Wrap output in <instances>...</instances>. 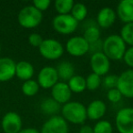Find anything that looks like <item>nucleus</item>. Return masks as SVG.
<instances>
[{"instance_id": "f257e3e1", "label": "nucleus", "mask_w": 133, "mask_h": 133, "mask_svg": "<svg viewBox=\"0 0 133 133\" xmlns=\"http://www.w3.org/2000/svg\"><path fill=\"white\" fill-rule=\"evenodd\" d=\"M126 50L127 45L119 35H109L103 41L102 52L109 60L118 61L122 59Z\"/></svg>"}, {"instance_id": "f03ea898", "label": "nucleus", "mask_w": 133, "mask_h": 133, "mask_svg": "<svg viewBox=\"0 0 133 133\" xmlns=\"http://www.w3.org/2000/svg\"><path fill=\"white\" fill-rule=\"evenodd\" d=\"M62 118L72 124H83L87 119V108L78 101H69L61 107Z\"/></svg>"}, {"instance_id": "7ed1b4c3", "label": "nucleus", "mask_w": 133, "mask_h": 133, "mask_svg": "<svg viewBox=\"0 0 133 133\" xmlns=\"http://www.w3.org/2000/svg\"><path fill=\"white\" fill-rule=\"evenodd\" d=\"M42 12L37 10L33 5L23 8L17 15L19 25L25 28H37L42 22Z\"/></svg>"}, {"instance_id": "20e7f679", "label": "nucleus", "mask_w": 133, "mask_h": 133, "mask_svg": "<svg viewBox=\"0 0 133 133\" xmlns=\"http://www.w3.org/2000/svg\"><path fill=\"white\" fill-rule=\"evenodd\" d=\"M38 49L40 55L48 60H57L64 54V46L58 40L54 38L44 39Z\"/></svg>"}, {"instance_id": "39448f33", "label": "nucleus", "mask_w": 133, "mask_h": 133, "mask_svg": "<svg viewBox=\"0 0 133 133\" xmlns=\"http://www.w3.org/2000/svg\"><path fill=\"white\" fill-rule=\"evenodd\" d=\"M53 28L59 34L69 35L74 33L78 26V22L70 15H57L52 20Z\"/></svg>"}, {"instance_id": "423d86ee", "label": "nucleus", "mask_w": 133, "mask_h": 133, "mask_svg": "<svg viewBox=\"0 0 133 133\" xmlns=\"http://www.w3.org/2000/svg\"><path fill=\"white\" fill-rule=\"evenodd\" d=\"M115 124L119 133H133V107L119 109L116 114Z\"/></svg>"}, {"instance_id": "0eeeda50", "label": "nucleus", "mask_w": 133, "mask_h": 133, "mask_svg": "<svg viewBox=\"0 0 133 133\" xmlns=\"http://www.w3.org/2000/svg\"><path fill=\"white\" fill-rule=\"evenodd\" d=\"M66 50L73 57H82L89 53V44L81 36L72 37L66 41Z\"/></svg>"}, {"instance_id": "6e6552de", "label": "nucleus", "mask_w": 133, "mask_h": 133, "mask_svg": "<svg viewBox=\"0 0 133 133\" xmlns=\"http://www.w3.org/2000/svg\"><path fill=\"white\" fill-rule=\"evenodd\" d=\"M89 64L92 73L99 77L106 76L110 69V60L104 55L103 52L91 55Z\"/></svg>"}, {"instance_id": "1a4fd4ad", "label": "nucleus", "mask_w": 133, "mask_h": 133, "mask_svg": "<svg viewBox=\"0 0 133 133\" xmlns=\"http://www.w3.org/2000/svg\"><path fill=\"white\" fill-rule=\"evenodd\" d=\"M58 75L54 66H46L40 69L37 75V83L39 87L45 89H52L58 82Z\"/></svg>"}, {"instance_id": "9d476101", "label": "nucleus", "mask_w": 133, "mask_h": 133, "mask_svg": "<svg viewBox=\"0 0 133 133\" xmlns=\"http://www.w3.org/2000/svg\"><path fill=\"white\" fill-rule=\"evenodd\" d=\"M40 133H69V124L59 115L52 116L43 124Z\"/></svg>"}, {"instance_id": "9b49d317", "label": "nucleus", "mask_w": 133, "mask_h": 133, "mask_svg": "<svg viewBox=\"0 0 133 133\" xmlns=\"http://www.w3.org/2000/svg\"><path fill=\"white\" fill-rule=\"evenodd\" d=\"M117 89L122 97L133 98V69H127L118 76Z\"/></svg>"}, {"instance_id": "f8f14e48", "label": "nucleus", "mask_w": 133, "mask_h": 133, "mask_svg": "<svg viewBox=\"0 0 133 133\" xmlns=\"http://www.w3.org/2000/svg\"><path fill=\"white\" fill-rule=\"evenodd\" d=\"M2 129L5 133H18L22 129V119L17 112L10 111L2 118Z\"/></svg>"}, {"instance_id": "ddd939ff", "label": "nucleus", "mask_w": 133, "mask_h": 133, "mask_svg": "<svg viewBox=\"0 0 133 133\" xmlns=\"http://www.w3.org/2000/svg\"><path fill=\"white\" fill-rule=\"evenodd\" d=\"M71 90L66 82L58 81L51 89V98L60 105H65L71 98Z\"/></svg>"}, {"instance_id": "4468645a", "label": "nucleus", "mask_w": 133, "mask_h": 133, "mask_svg": "<svg viewBox=\"0 0 133 133\" xmlns=\"http://www.w3.org/2000/svg\"><path fill=\"white\" fill-rule=\"evenodd\" d=\"M17 63L10 57H0V82H6L16 76Z\"/></svg>"}, {"instance_id": "2eb2a0df", "label": "nucleus", "mask_w": 133, "mask_h": 133, "mask_svg": "<svg viewBox=\"0 0 133 133\" xmlns=\"http://www.w3.org/2000/svg\"><path fill=\"white\" fill-rule=\"evenodd\" d=\"M87 118L90 120H100L107 111V106L101 99H95L88 105Z\"/></svg>"}, {"instance_id": "dca6fc26", "label": "nucleus", "mask_w": 133, "mask_h": 133, "mask_svg": "<svg viewBox=\"0 0 133 133\" xmlns=\"http://www.w3.org/2000/svg\"><path fill=\"white\" fill-rule=\"evenodd\" d=\"M118 17L124 23L133 22V0H121L117 6Z\"/></svg>"}, {"instance_id": "f3484780", "label": "nucleus", "mask_w": 133, "mask_h": 133, "mask_svg": "<svg viewBox=\"0 0 133 133\" xmlns=\"http://www.w3.org/2000/svg\"><path fill=\"white\" fill-rule=\"evenodd\" d=\"M117 17V14L111 8L106 6L103 8L98 11L97 15V25L98 28H110L115 23Z\"/></svg>"}, {"instance_id": "a211bd4d", "label": "nucleus", "mask_w": 133, "mask_h": 133, "mask_svg": "<svg viewBox=\"0 0 133 133\" xmlns=\"http://www.w3.org/2000/svg\"><path fill=\"white\" fill-rule=\"evenodd\" d=\"M82 37L89 44L96 42L100 39V30L97 25V22H95L94 20H88L85 23V29Z\"/></svg>"}, {"instance_id": "6ab92c4d", "label": "nucleus", "mask_w": 133, "mask_h": 133, "mask_svg": "<svg viewBox=\"0 0 133 133\" xmlns=\"http://www.w3.org/2000/svg\"><path fill=\"white\" fill-rule=\"evenodd\" d=\"M35 69L31 63L28 61H19L16 65V76L21 80L32 79V77L34 76Z\"/></svg>"}, {"instance_id": "aec40b11", "label": "nucleus", "mask_w": 133, "mask_h": 133, "mask_svg": "<svg viewBox=\"0 0 133 133\" xmlns=\"http://www.w3.org/2000/svg\"><path fill=\"white\" fill-rule=\"evenodd\" d=\"M57 69L58 78L61 79L63 82L69 81L71 78L75 75V68L72 63L69 61H62L57 65Z\"/></svg>"}, {"instance_id": "412c9836", "label": "nucleus", "mask_w": 133, "mask_h": 133, "mask_svg": "<svg viewBox=\"0 0 133 133\" xmlns=\"http://www.w3.org/2000/svg\"><path fill=\"white\" fill-rule=\"evenodd\" d=\"M40 109L44 114L50 115V116H56L57 113L61 110V105L57 103L56 100L52 98H46L41 102Z\"/></svg>"}, {"instance_id": "4be33fe9", "label": "nucleus", "mask_w": 133, "mask_h": 133, "mask_svg": "<svg viewBox=\"0 0 133 133\" xmlns=\"http://www.w3.org/2000/svg\"><path fill=\"white\" fill-rule=\"evenodd\" d=\"M71 92L81 93L87 89L86 88V78L80 75H74L69 81L66 82Z\"/></svg>"}, {"instance_id": "5701e85b", "label": "nucleus", "mask_w": 133, "mask_h": 133, "mask_svg": "<svg viewBox=\"0 0 133 133\" xmlns=\"http://www.w3.org/2000/svg\"><path fill=\"white\" fill-rule=\"evenodd\" d=\"M70 15L78 22L84 21L88 16V8L83 3H75L70 12Z\"/></svg>"}, {"instance_id": "b1692460", "label": "nucleus", "mask_w": 133, "mask_h": 133, "mask_svg": "<svg viewBox=\"0 0 133 133\" xmlns=\"http://www.w3.org/2000/svg\"><path fill=\"white\" fill-rule=\"evenodd\" d=\"M74 4L75 2L73 0H57L54 6L58 15H69L70 14Z\"/></svg>"}, {"instance_id": "393cba45", "label": "nucleus", "mask_w": 133, "mask_h": 133, "mask_svg": "<svg viewBox=\"0 0 133 133\" xmlns=\"http://www.w3.org/2000/svg\"><path fill=\"white\" fill-rule=\"evenodd\" d=\"M39 85L37 83V81L33 79H29L26 80V81H24L22 85V92L24 95L28 97H33L38 92L39 90Z\"/></svg>"}, {"instance_id": "a878e982", "label": "nucleus", "mask_w": 133, "mask_h": 133, "mask_svg": "<svg viewBox=\"0 0 133 133\" xmlns=\"http://www.w3.org/2000/svg\"><path fill=\"white\" fill-rule=\"evenodd\" d=\"M119 36L126 43V45L133 46V22L124 25L120 30Z\"/></svg>"}, {"instance_id": "bb28decb", "label": "nucleus", "mask_w": 133, "mask_h": 133, "mask_svg": "<svg viewBox=\"0 0 133 133\" xmlns=\"http://www.w3.org/2000/svg\"><path fill=\"white\" fill-rule=\"evenodd\" d=\"M101 81V77L98 76V75L94 74V73H90L86 78V88L89 90L94 91L100 87Z\"/></svg>"}, {"instance_id": "cd10ccee", "label": "nucleus", "mask_w": 133, "mask_h": 133, "mask_svg": "<svg viewBox=\"0 0 133 133\" xmlns=\"http://www.w3.org/2000/svg\"><path fill=\"white\" fill-rule=\"evenodd\" d=\"M94 133H113L112 124L106 119H100L93 127Z\"/></svg>"}, {"instance_id": "c85d7f7f", "label": "nucleus", "mask_w": 133, "mask_h": 133, "mask_svg": "<svg viewBox=\"0 0 133 133\" xmlns=\"http://www.w3.org/2000/svg\"><path fill=\"white\" fill-rule=\"evenodd\" d=\"M118 76H116V75H106L102 79L101 85L108 90L116 89L117 84H118Z\"/></svg>"}, {"instance_id": "c756f323", "label": "nucleus", "mask_w": 133, "mask_h": 133, "mask_svg": "<svg viewBox=\"0 0 133 133\" xmlns=\"http://www.w3.org/2000/svg\"><path fill=\"white\" fill-rule=\"evenodd\" d=\"M107 98H108V99H109V101L112 102V103H118L119 100H121L122 95L120 94V92L116 88V89H112L108 90Z\"/></svg>"}, {"instance_id": "7c9ffc66", "label": "nucleus", "mask_w": 133, "mask_h": 133, "mask_svg": "<svg viewBox=\"0 0 133 133\" xmlns=\"http://www.w3.org/2000/svg\"><path fill=\"white\" fill-rule=\"evenodd\" d=\"M43 40L44 39H43L42 36L38 33H32L28 37V42L34 48H39L40 45L42 44Z\"/></svg>"}, {"instance_id": "2f4dec72", "label": "nucleus", "mask_w": 133, "mask_h": 133, "mask_svg": "<svg viewBox=\"0 0 133 133\" xmlns=\"http://www.w3.org/2000/svg\"><path fill=\"white\" fill-rule=\"evenodd\" d=\"M50 5H51L50 0H34L33 1V6L40 12L48 9Z\"/></svg>"}, {"instance_id": "473e14b6", "label": "nucleus", "mask_w": 133, "mask_h": 133, "mask_svg": "<svg viewBox=\"0 0 133 133\" xmlns=\"http://www.w3.org/2000/svg\"><path fill=\"white\" fill-rule=\"evenodd\" d=\"M122 59L124 60L127 66H129L130 69H133V46L127 48Z\"/></svg>"}, {"instance_id": "72a5a7b5", "label": "nucleus", "mask_w": 133, "mask_h": 133, "mask_svg": "<svg viewBox=\"0 0 133 133\" xmlns=\"http://www.w3.org/2000/svg\"><path fill=\"white\" fill-rule=\"evenodd\" d=\"M102 46H103V41L101 39H98L96 42H93L89 44V53H91V55L98 52H102Z\"/></svg>"}, {"instance_id": "f704fd0d", "label": "nucleus", "mask_w": 133, "mask_h": 133, "mask_svg": "<svg viewBox=\"0 0 133 133\" xmlns=\"http://www.w3.org/2000/svg\"><path fill=\"white\" fill-rule=\"evenodd\" d=\"M79 133H94L93 128L89 125H83L79 129Z\"/></svg>"}, {"instance_id": "c9c22d12", "label": "nucleus", "mask_w": 133, "mask_h": 133, "mask_svg": "<svg viewBox=\"0 0 133 133\" xmlns=\"http://www.w3.org/2000/svg\"><path fill=\"white\" fill-rule=\"evenodd\" d=\"M18 133H40V131L34 128H26V129H22Z\"/></svg>"}, {"instance_id": "e433bc0d", "label": "nucleus", "mask_w": 133, "mask_h": 133, "mask_svg": "<svg viewBox=\"0 0 133 133\" xmlns=\"http://www.w3.org/2000/svg\"><path fill=\"white\" fill-rule=\"evenodd\" d=\"M0 51H1V45H0Z\"/></svg>"}]
</instances>
